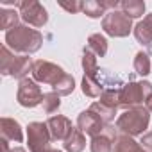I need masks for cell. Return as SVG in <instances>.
<instances>
[{"label": "cell", "instance_id": "obj_27", "mask_svg": "<svg viewBox=\"0 0 152 152\" xmlns=\"http://www.w3.org/2000/svg\"><path fill=\"white\" fill-rule=\"evenodd\" d=\"M140 145L143 147L145 152H152V131H150V132H145V134L141 136Z\"/></svg>", "mask_w": 152, "mask_h": 152}, {"label": "cell", "instance_id": "obj_1", "mask_svg": "<svg viewBox=\"0 0 152 152\" xmlns=\"http://www.w3.org/2000/svg\"><path fill=\"white\" fill-rule=\"evenodd\" d=\"M43 36L39 31L31 29L29 25H16L15 29L6 32V45L13 52H20L22 56L34 54L41 48Z\"/></svg>", "mask_w": 152, "mask_h": 152}, {"label": "cell", "instance_id": "obj_10", "mask_svg": "<svg viewBox=\"0 0 152 152\" xmlns=\"http://www.w3.org/2000/svg\"><path fill=\"white\" fill-rule=\"evenodd\" d=\"M104 127H106V122H104L97 113H93L91 109L83 111V113L77 116V129L83 131L84 134L91 136V138L102 134Z\"/></svg>", "mask_w": 152, "mask_h": 152}, {"label": "cell", "instance_id": "obj_17", "mask_svg": "<svg viewBox=\"0 0 152 152\" xmlns=\"http://www.w3.org/2000/svg\"><path fill=\"white\" fill-rule=\"evenodd\" d=\"M120 7H122V13L127 15L131 20L140 18L145 13V2H141V0H124L120 4Z\"/></svg>", "mask_w": 152, "mask_h": 152}, {"label": "cell", "instance_id": "obj_6", "mask_svg": "<svg viewBox=\"0 0 152 152\" xmlns=\"http://www.w3.org/2000/svg\"><path fill=\"white\" fill-rule=\"evenodd\" d=\"M102 29L113 38H125L132 31V20L118 9L107 11V15L102 18Z\"/></svg>", "mask_w": 152, "mask_h": 152}, {"label": "cell", "instance_id": "obj_30", "mask_svg": "<svg viewBox=\"0 0 152 152\" xmlns=\"http://www.w3.org/2000/svg\"><path fill=\"white\" fill-rule=\"evenodd\" d=\"M50 152H61V150H54V148H52V150H50Z\"/></svg>", "mask_w": 152, "mask_h": 152}, {"label": "cell", "instance_id": "obj_9", "mask_svg": "<svg viewBox=\"0 0 152 152\" xmlns=\"http://www.w3.org/2000/svg\"><path fill=\"white\" fill-rule=\"evenodd\" d=\"M43 93L39 90V86L36 84L34 79H22L20 84H18V93H16V99H18V104L23 106V107H36L43 102Z\"/></svg>", "mask_w": 152, "mask_h": 152}, {"label": "cell", "instance_id": "obj_8", "mask_svg": "<svg viewBox=\"0 0 152 152\" xmlns=\"http://www.w3.org/2000/svg\"><path fill=\"white\" fill-rule=\"evenodd\" d=\"M20 18L27 25L43 27L48 22V13L36 0H23V2H20Z\"/></svg>", "mask_w": 152, "mask_h": 152}, {"label": "cell", "instance_id": "obj_20", "mask_svg": "<svg viewBox=\"0 0 152 152\" xmlns=\"http://www.w3.org/2000/svg\"><path fill=\"white\" fill-rule=\"evenodd\" d=\"M83 93L86 97L91 99H100V95L104 93V86L97 81V79H90V77H83Z\"/></svg>", "mask_w": 152, "mask_h": 152}, {"label": "cell", "instance_id": "obj_14", "mask_svg": "<svg viewBox=\"0 0 152 152\" xmlns=\"http://www.w3.org/2000/svg\"><path fill=\"white\" fill-rule=\"evenodd\" d=\"M113 152H145V150L138 141L132 140V136L118 134L113 145Z\"/></svg>", "mask_w": 152, "mask_h": 152}, {"label": "cell", "instance_id": "obj_4", "mask_svg": "<svg viewBox=\"0 0 152 152\" xmlns=\"http://www.w3.org/2000/svg\"><path fill=\"white\" fill-rule=\"evenodd\" d=\"M152 95V84L148 81H140V83H129L120 90V107L124 109H132L143 106L147 99Z\"/></svg>", "mask_w": 152, "mask_h": 152}, {"label": "cell", "instance_id": "obj_12", "mask_svg": "<svg viewBox=\"0 0 152 152\" xmlns=\"http://www.w3.org/2000/svg\"><path fill=\"white\" fill-rule=\"evenodd\" d=\"M0 134H2L4 140L15 141V143H20L23 140V131H22L20 124L15 118H9V116H4L0 120Z\"/></svg>", "mask_w": 152, "mask_h": 152}, {"label": "cell", "instance_id": "obj_16", "mask_svg": "<svg viewBox=\"0 0 152 152\" xmlns=\"http://www.w3.org/2000/svg\"><path fill=\"white\" fill-rule=\"evenodd\" d=\"M86 48H90L97 57H104L107 54V39H106V36H102V34H91L88 38Z\"/></svg>", "mask_w": 152, "mask_h": 152}, {"label": "cell", "instance_id": "obj_25", "mask_svg": "<svg viewBox=\"0 0 152 152\" xmlns=\"http://www.w3.org/2000/svg\"><path fill=\"white\" fill-rule=\"evenodd\" d=\"M99 102H102L104 106L113 107V109L118 111V107H120V90H104Z\"/></svg>", "mask_w": 152, "mask_h": 152}, {"label": "cell", "instance_id": "obj_7", "mask_svg": "<svg viewBox=\"0 0 152 152\" xmlns=\"http://www.w3.org/2000/svg\"><path fill=\"white\" fill-rule=\"evenodd\" d=\"M50 131L48 125L43 122H32L27 127V143L31 152H50Z\"/></svg>", "mask_w": 152, "mask_h": 152}, {"label": "cell", "instance_id": "obj_3", "mask_svg": "<svg viewBox=\"0 0 152 152\" xmlns=\"http://www.w3.org/2000/svg\"><path fill=\"white\" fill-rule=\"evenodd\" d=\"M32 63L29 56H15L11 54V48L7 45H2L0 48V73L9 75L15 79H25L29 70H32Z\"/></svg>", "mask_w": 152, "mask_h": 152}, {"label": "cell", "instance_id": "obj_23", "mask_svg": "<svg viewBox=\"0 0 152 152\" xmlns=\"http://www.w3.org/2000/svg\"><path fill=\"white\" fill-rule=\"evenodd\" d=\"M132 66H134V72H136L138 75H141V77L148 75V73H150V59H148V56H147L145 52H138L136 57H134Z\"/></svg>", "mask_w": 152, "mask_h": 152}, {"label": "cell", "instance_id": "obj_15", "mask_svg": "<svg viewBox=\"0 0 152 152\" xmlns=\"http://www.w3.org/2000/svg\"><path fill=\"white\" fill-rule=\"evenodd\" d=\"M63 147H64L66 152H81V150H84V147H86L84 132L79 131V129H73L72 134L63 141Z\"/></svg>", "mask_w": 152, "mask_h": 152}, {"label": "cell", "instance_id": "obj_24", "mask_svg": "<svg viewBox=\"0 0 152 152\" xmlns=\"http://www.w3.org/2000/svg\"><path fill=\"white\" fill-rule=\"evenodd\" d=\"M41 106H43V111H45L47 115H52V113H56V111L59 109V106H61V99H59V95H57L56 91L45 93Z\"/></svg>", "mask_w": 152, "mask_h": 152}, {"label": "cell", "instance_id": "obj_26", "mask_svg": "<svg viewBox=\"0 0 152 152\" xmlns=\"http://www.w3.org/2000/svg\"><path fill=\"white\" fill-rule=\"evenodd\" d=\"M59 6L63 7V9H66L68 13H79V11H83V2H59Z\"/></svg>", "mask_w": 152, "mask_h": 152}, {"label": "cell", "instance_id": "obj_22", "mask_svg": "<svg viewBox=\"0 0 152 152\" xmlns=\"http://www.w3.org/2000/svg\"><path fill=\"white\" fill-rule=\"evenodd\" d=\"M90 109L93 111V113H97L106 124H111L113 120H115V116H116V109H113V107H107V106H104L102 102H93L91 106H90Z\"/></svg>", "mask_w": 152, "mask_h": 152}, {"label": "cell", "instance_id": "obj_11", "mask_svg": "<svg viewBox=\"0 0 152 152\" xmlns=\"http://www.w3.org/2000/svg\"><path fill=\"white\" fill-rule=\"evenodd\" d=\"M47 125H48V131H50V136H52V141H64L72 131L75 129L72 125V120L63 116V115H56V116H50L47 120Z\"/></svg>", "mask_w": 152, "mask_h": 152}, {"label": "cell", "instance_id": "obj_29", "mask_svg": "<svg viewBox=\"0 0 152 152\" xmlns=\"http://www.w3.org/2000/svg\"><path fill=\"white\" fill-rule=\"evenodd\" d=\"M11 152H25V148H22V147H13Z\"/></svg>", "mask_w": 152, "mask_h": 152}, {"label": "cell", "instance_id": "obj_21", "mask_svg": "<svg viewBox=\"0 0 152 152\" xmlns=\"http://www.w3.org/2000/svg\"><path fill=\"white\" fill-rule=\"evenodd\" d=\"M52 90L59 95V97H64V95H70L73 90H75V81H73V75L70 73H64V77L56 84L52 86Z\"/></svg>", "mask_w": 152, "mask_h": 152}, {"label": "cell", "instance_id": "obj_18", "mask_svg": "<svg viewBox=\"0 0 152 152\" xmlns=\"http://www.w3.org/2000/svg\"><path fill=\"white\" fill-rule=\"evenodd\" d=\"M113 145H115V140L102 131V134L91 138L90 147H91V152H113Z\"/></svg>", "mask_w": 152, "mask_h": 152}, {"label": "cell", "instance_id": "obj_5", "mask_svg": "<svg viewBox=\"0 0 152 152\" xmlns=\"http://www.w3.org/2000/svg\"><path fill=\"white\" fill-rule=\"evenodd\" d=\"M32 79L36 83H43V84H50V86H56L63 77H64V70L61 66H57L56 63H50V61H45V59H36L32 63Z\"/></svg>", "mask_w": 152, "mask_h": 152}, {"label": "cell", "instance_id": "obj_19", "mask_svg": "<svg viewBox=\"0 0 152 152\" xmlns=\"http://www.w3.org/2000/svg\"><path fill=\"white\" fill-rule=\"evenodd\" d=\"M20 20V13H16L15 9H7V7H2V11H0V29H4L6 32L15 29Z\"/></svg>", "mask_w": 152, "mask_h": 152}, {"label": "cell", "instance_id": "obj_2", "mask_svg": "<svg viewBox=\"0 0 152 152\" xmlns=\"http://www.w3.org/2000/svg\"><path fill=\"white\" fill-rule=\"evenodd\" d=\"M148 122H150V111L140 106V107L125 109L116 118V129L127 136H140L148 127Z\"/></svg>", "mask_w": 152, "mask_h": 152}, {"label": "cell", "instance_id": "obj_28", "mask_svg": "<svg viewBox=\"0 0 152 152\" xmlns=\"http://www.w3.org/2000/svg\"><path fill=\"white\" fill-rule=\"evenodd\" d=\"M145 107H147V109H148V111L152 113V95H150V97L147 99V102H145Z\"/></svg>", "mask_w": 152, "mask_h": 152}, {"label": "cell", "instance_id": "obj_13", "mask_svg": "<svg viewBox=\"0 0 152 152\" xmlns=\"http://www.w3.org/2000/svg\"><path fill=\"white\" fill-rule=\"evenodd\" d=\"M134 38L138 39V43H141L143 47H150L152 45V13L147 15L141 22L136 23V27L132 29Z\"/></svg>", "mask_w": 152, "mask_h": 152}]
</instances>
